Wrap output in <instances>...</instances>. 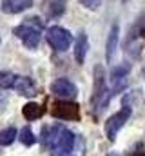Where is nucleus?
Wrapping results in <instances>:
<instances>
[{"instance_id":"nucleus-1","label":"nucleus","mask_w":145,"mask_h":156,"mask_svg":"<svg viewBox=\"0 0 145 156\" xmlns=\"http://www.w3.org/2000/svg\"><path fill=\"white\" fill-rule=\"evenodd\" d=\"M42 27H44L42 20L36 18V16H31V18H27L26 24L16 26L13 29V35L20 40L27 49H35L36 45L40 44V38H42V35H40Z\"/></svg>"},{"instance_id":"nucleus-2","label":"nucleus","mask_w":145,"mask_h":156,"mask_svg":"<svg viewBox=\"0 0 145 156\" xmlns=\"http://www.w3.org/2000/svg\"><path fill=\"white\" fill-rule=\"evenodd\" d=\"M107 87H105V69L102 64L94 66V87H93V107L96 111H102L109 102V96H105Z\"/></svg>"},{"instance_id":"nucleus-3","label":"nucleus","mask_w":145,"mask_h":156,"mask_svg":"<svg viewBox=\"0 0 145 156\" xmlns=\"http://www.w3.org/2000/svg\"><path fill=\"white\" fill-rule=\"evenodd\" d=\"M45 40H47V44H49L55 51H60V53L67 51L72 44L71 33H69L65 27H60V26L49 27V29H47V35H45Z\"/></svg>"},{"instance_id":"nucleus-4","label":"nucleus","mask_w":145,"mask_h":156,"mask_svg":"<svg viewBox=\"0 0 145 156\" xmlns=\"http://www.w3.org/2000/svg\"><path fill=\"white\" fill-rule=\"evenodd\" d=\"M129 118H131V107L123 105L116 115H112V116L105 122V134H107L109 142H114V140H116L118 131L125 125V122H127Z\"/></svg>"},{"instance_id":"nucleus-5","label":"nucleus","mask_w":145,"mask_h":156,"mask_svg":"<svg viewBox=\"0 0 145 156\" xmlns=\"http://www.w3.org/2000/svg\"><path fill=\"white\" fill-rule=\"evenodd\" d=\"M51 115L58 120H78L80 118V107L76 102L69 100H58L53 104Z\"/></svg>"},{"instance_id":"nucleus-6","label":"nucleus","mask_w":145,"mask_h":156,"mask_svg":"<svg viewBox=\"0 0 145 156\" xmlns=\"http://www.w3.org/2000/svg\"><path fill=\"white\" fill-rule=\"evenodd\" d=\"M51 93L58 98H64V100H69V98H76L78 94V89L76 85L72 83L69 78H56L53 83H51Z\"/></svg>"},{"instance_id":"nucleus-7","label":"nucleus","mask_w":145,"mask_h":156,"mask_svg":"<svg viewBox=\"0 0 145 156\" xmlns=\"http://www.w3.org/2000/svg\"><path fill=\"white\" fill-rule=\"evenodd\" d=\"M118 35H120V27H118V24H112L107 37V45H105V58H107L109 64L114 60V55L118 49Z\"/></svg>"},{"instance_id":"nucleus-8","label":"nucleus","mask_w":145,"mask_h":156,"mask_svg":"<svg viewBox=\"0 0 145 156\" xmlns=\"http://www.w3.org/2000/svg\"><path fill=\"white\" fill-rule=\"evenodd\" d=\"M33 5V0H2V11L9 15L22 13Z\"/></svg>"},{"instance_id":"nucleus-9","label":"nucleus","mask_w":145,"mask_h":156,"mask_svg":"<svg viewBox=\"0 0 145 156\" xmlns=\"http://www.w3.org/2000/svg\"><path fill=\"white\" fill-rule=\"evenodd\" d=\"M87 49H89L87 35L85 33H80L76 37V42H74V60H76V64H83L85 55H87Z\"/></svg>"},{"instance_id":"nucleus-10","label":"nucleus","mask_w":145,"mask_h":156,"mask_svg":"<svg viewBox=\"0 0 145 156\" xmlns=\"http://www.w3.org/2000/svg\"><path fill=\"white\" fill-rule=\"evenodd\" d=\"M13 87H15L20 94H24V96H35L36 94L35 82L27 76H16V82H15Z\"/></svg>"},{"instance_id":"nucleus-11","label":"nucleus","mask_w":145,"mask_h":156,"mask_svg":"<svg viewBox=\"0 0 145 156\" xmlns=\"http://www.w3.org/2000/svg\"><path fill=\"white\" fill-rule=\"evenodd\" d=\"M65 0H47L45 2V15L49 18H60L65 13Z\"/></svg>"},{"instance_id":"nucleus-12","label":"nucleus","mask_w":145,"mask_h":156,"mask_svg":"<svg viewBox=\"0 0 145 156\" xmlns=\"http://www.w3.org/2000/svg\"><path fill=\"white\" fill-rule=\"evenodd\" d=\"M22 115H24L26 120L33 122V120H38V118L44 115V107H42L40 104H36V102H27V104L22 107Z\"/></svg>"},{"instance_id":"nucleus-13","label":"nucleus","mask_w":145,"mask_h":156,"mask_svg":"<svg viewBox=\"0 0 145 156\" xmlns=\"http://www.w3.org/2000/svg\"><path fill=\"white\" fill-rule=\"evenodd\" d=\"M16 136H18V133H16L15 127L2 129V131H0V145H4V147H5V145H11Z\"/></svg>"},{"instance_id":"nucleus-14","label":"nucleus","mask_w":145,"mask_h":156,"mask_svg":"<svg viewBox=\"0 0 145 156\" xmlns=\"http://www.w3.org/2000/svg\"><path fill=\"white\" fill-rule=\"evenodd\" d=\"M16 82V75L11 71H0V89H11Z\"/></svg>"},{"instance_id":"nucleus-15","label":"nucleus","mask_w":145,"mask_h":156,"mask_svg":"<svg viewBox=\"0 0 145 156\" xmlns=\"http://www.w3.org/2000/svg\"><path fill=\"white\" fill-rule=\"evenodd\" d=\"M20 142L26 145V147H31V145H35L36 144V136H35V133L29 129V127H24L22 131H20Z\"/></svg>"},{"instance_id":"nucleus-16","label":"nucleus","mask_w":145,"mask_h":156,"mask_svg":"<svg viewBox=\"0 0 145 156\" xmlns=\"http://www.w3.org/2000/svg\"><path fill=\"white\" fill-rule=\"evenodd\" d=\"M129 71H131V66H129V64H122V66H116V67L112 69L111 76L116 82V80H120V78H125V75H127Z\"/></svg>"},{"instance_id":"nucleus-17","label":"nucleus","mask_w":145,"mask_h":156,"mask_svg":"<svg viewBox=\"0 0 145 156\" xmlns=\"http://www.w3.org/2000/svg\"><path fill=\"white\" fill-rule=\"evenodd\" d=\"M85 7H89V9H96L98 5H100V0H80Z\"/></svg>"},{"instance_id":"nucleus-18","label":"nucleus","mask_w":145,"mask_h":156,"mask_svg":"<svg viewBox=\"0 0 145 156\" xmlns=\"http://www.w3.org/2000/svg\"><path fill=\"white\" fill-rule=\"evenodd\" d=\"M5 104H7V96H5V93H0V111L5 107Z\"/></svg>"},{"instance_id":"nucleus-19","label":"nucleus","mask_w":145,"mask_h":156,"mask_svg":"<svg viewBox=\"0 0 145 156\" xmlns=\"http://www.w3.org/2000/svg\"><path fill=\"white\" fill-rule=\"evenodd\" d=\"M134 156H145V153H138V154H134Z\"/></svg>"},{"instance_id":"nucleus-20","label":"nucleus","mask_w":145,"mask_h":156,"mask_svg":"<svg viewBox=\"0 0 145 156\" xmlns=\"http://www.w3.org/2000/svg\"><path fill=\"white\" fill-rule=\"evenodd\" d=\"M109 156H116V154H109Z\"/></svg>"},{"instance_id":"nucleus-21","label":"nucleus","mask_w":145,"mask_h":156,"mask_svg":"<svg viewBox=\"0 0 145 156\" xmlns=\"http://www.w3.org/2000/svg\"><path fill=\"white\" fill-rule=\"evenodd\" d=\"M123 2H129V0H123Z\"/></svg>"},{"instance_id":"nucleus-22","label":"nucleus","mask_w":145,"mask_h":156,"mask_svg":"<svg viewBox=\"0 0 145 156\" xmlns=\"http://www.w3.org/2000/svg\"><path fill=\"white\" fill-rule=\"evenodd\" d=\"M69 156H71V154H69Z\"/></svg>"}]
</instances>
